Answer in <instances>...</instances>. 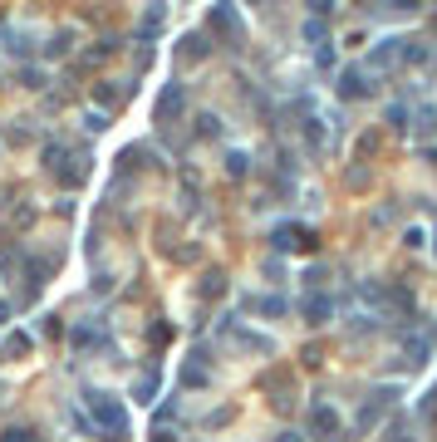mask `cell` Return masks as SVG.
Wrapping results in <instances>:
<instances>
[{
  "mask_svg": "<svg viewBox=\"0 0 437 442\" xmlns=\"http://www.w3.org/2000/svg\"><path fill=\"white\" fill-rule=\"evenodd\" d=\"M84 403H89V413L99 418L104 442H123V408H118V398H113V393H104V388H89V393H84Z\"/></svg>",
  "mask_w": 437,
  "mask_h": 442,
  "instance_id": "cell-1",
  "label": "cell"
},
{
  "mask_svg": "<svg viewBox=\"0 0 437 442\" xmlns=\"http://www.w3.org/2000/svg\"><path fill=\"white\" fill-rule=\"evenodd\" d=\"M369 89H373V84L364 79V69H344V74H339V99H364Z\"/></svg>",
  "mask_w": 437,
  "mask_h": 442,
  "instance_id": "cell-2",
  "label": "cell"
},
{
  "mask_svg": "<svg viewBox=\"0 0 437 442\" xmlns=\"http://www.w3.org/2000/svg\"><path fill=\"white\" fill-rule=\"evenodd\" d=\"M310 433H320V438H334V433H339V413H334L329 403L310 408Z\"/></svg>",
  "mask_w": 437,
  "mask_h": 442,
  "instance_id": "cell-3",
  "label": "cell"
},
{
  "mask_svg": "<svg viewBox=\"0 0 437 442\" xmlns=\"http://www.w3.org/2000/svg\"><path fill=\"white\" fill-rule=\"evenodd\" d=\"M329 315H334V300H329V295H310V300H305V320H310V325H325Z\"/></svg>",
  "mask_w": 437,
  "mask_h": 442,
  "instance_id": "cell-4",
  "label": "cell"
},
{
  "mask_svg": "<svg viewBox=\"0 0 437 442\" xmlns=\"http://www.w3.org/2000/svg\"><path fill=\"white\" fill-rule=\"evenodd\" d=\"M177 109H182V89H177V84H167V89H162V99H157V118L167 123V118H177Z\"/></svg>",
  "mask_w": 437,
  "mask_h": 442,
  "instance_id": "cell-5",
  "label": "cell"
},
{
  "mask_svg": "<svg viewBox=\"0 0 437 442\" xmlns=\"http://www.w3.org/2000/svg\"><path fill=\"white\" fill-rule=\"evenodd\" d=\"M398 44H403V40H383V44L369 54V64H373V69H388V64H398Z\"/></svg>",
  "mask_w": 437,
  "mask_h": 442,
  "instance_id": "cell-6",
  "label": "cell"
},
{
  "mask_svg": "<svg viewBox=\"0 0 437 442\" xmlns=\"http://www.w3.org/2000/svg\"><path fill=\"white\" fill-rule=\"evenodd\" d=\"M251 310H261V315H285V300H280V295H270V300H251Z\"/></svg>",
  "mask_w": 437,
  "mask_h": 442,
  "instance_id": "cell-7",
  "label": "cell"
},
{
  "mask_svg": "<svg viewBox=\"0 0 437 442\" xmlns=\"http://www.w3.org/2000/svg\"><path fill=\"white\" fill-rule=\"evenodd\" d=\"M437 128V109H418V133H433Z\"/></svg>",
  "mask_w": 437,
  "mask_h": 442,
  "instance_id": "cell-8",
  "label": "cell"
},
{
  "mask_svg": "<svg viewBox=\"0 0 437 442\" xmlns=\"http://www.w3.org/2000/svg\"><path fill=\"white\" fill-rule=\"evenodd\" d=\"M285 442H300V438H285Z\"/></svg>",
  "mask_w": 437,
  "mask_h": 442,
  "instance_id": "cell-9",
  "label": "cell"
},
{
  "mask_svg": "<svg viewBox=\"0 0 437 442\" xmlns=\"http://www.w3.org/2000/svg\"><path fill=\"white\" fill-rule=\"evenodd\" d=\"M433 157H437V153H433Z\"/></svg>",
  "mask_w": 437,
  "mask_h": 442,
  "instance_id": "cell-10",
  "label": "cell"
}]
</instances>
